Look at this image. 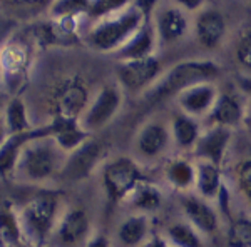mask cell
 Returning <instances> with one entry per match:
<instances>
[{
	"label": "cell",
	"mask_w": 251,
	"mask_h": 247,
	"mask_svg": "<svg viewBox=\"0 0 251 247\" xmlns=\"http://www.w3.org/2000/svg\"><path fill=\"white\" fill-rule=\"evenodd\" d=\"M220 74L221 67L213 60H186V62L176 64L146 94V100L157 104L198 84L213 82L220 77Z\"/></svg>",
	"instance_id": "1"
},
{
	"label": "cell",
	"mask_w": 251,
	"mask_h": 247,
	"mask_svg": "<svg viewBox=\"0 0 251 247\" xmlns=\"http://www.w3.org/2000/svg\"><path fill=\"white\" fill-rule=\"evenodd\" d=\"M144 22V15L134 5H129L117 14L97 20L94 29L89 32L87 42L94 50L117 52L141 29Z\"/></svg>",
	"instance_id": "2"
},
{
	"label": "cell",
	"mask_w": 251,
	"mask_h": 247,
	"mask_svg": "<svg viewBox=\"0 0 251 247\" xmlns=\"http://www.w3.org/2000/svg\"><path fill=\"white\" fill-rule=\"evenodd\" d=\"M59 196L40 192L24 205L19 214L22 236L34 247H44L57 225Z\"/></svg>",
	"instance_id": "3"
},
{
	"label": "cell",
	"mask_w": 251,
	"mask_h": 247,
	"mask_svg": "<svg viewBox=\"0 0 251 247\" xmlns=\"http://www.w3.org/2000/svg\"><path fill=\"white\" fill-rule=\"evenodd\" d=\"M146 179L143 169L131 157H117L102 167V187L107 204L117 205L132 196V192Z\"/></svg>",
	"instance_id": "4"
},
{
	"label": "cell",
	"mask_w": 251,
	"mask_h": 247,
	"mask_svg": "<svg viewBox=\"0 0 251 247\" xmlns=\"http://www.w3.org/2000/svg\"><path fill=\"white\" fill-rule=\"evenodd\" d=\"M59 151L60 149L50 139L32 140L20 154L17 169L24 174V177H27L32 182L50 179L62 167Z\"/></svg>",
	"instance_id": "5"
},
{
	"label": "cell",
	"mask_w": 251,
	"mask_h": 247,
	"mask_svg": "<svg viewBox=\"0 0 251 247\" xmlns=\"http://www.w3.org/2000/svg\"><path fill=\"white\" fill-rule=\"evenodd\" d=\"M109 147L102 140L87 139L75 151L69 152L66 162L60 167V174L71 182H79L91 177L100 162L107 157Z\"/></svg>",
	"instance_id": "6"
},
{
	"label": "cell",
	"mask_w": 251,
	"mask_h": 247,
	"mask_svg": "<svg viewBox=\"0 0 251 247\" xmlns=\"http://www.w3.org/2000/svg\"><path fill=\"white\" fill-rule=\"evenodd\" d=\"M121 104H123V94L119 89L116 86H104L80 115V127L89 134L106 127L119 112Z\"/></svg>",
	"instance_id": "7"
},
{
	"label": "cell",
	"mask_w": 251,
	"mask_h": 247,
	"mask_svg": "<svg viewBox=\"0 0 251 247\" xmlns=\"http://www.w3.org/2000/svg\"><path fill=\"white\" fill-rule=\"evenodd\" d=\"M30 67V50L27 44L12 40L0 50V79L9 90L15 92L25 82Z\"/></svg>",
	"instance_id": "8"
},
{
	"label": "cell",
	"mask_w": 251,
	"mask_h": 247,
	"mask_svg": "<svg viewBox=\"0 0 251 247\" xmlns=\"http://www.w3.org/2000/svg\"><path fill=\"white\" fill-rule=\"evenodd\" d=\"M161 64L154 55L136 60H124L117 66L119 84L129 92H139L149 87L157 79Z\"/></svg>",
	"instance_id": "9"
},
{
	"label": "cell",
	"mask_w": 251,
	"mask_h": 247,
	"mask_svg": "<svg viewBox=\"0 0 251 247\" xmlns=\"http://www.w3.org/2000/svg\"><path fill=\"white\" fill-rule=\"evenodd\" d=\"M40 139H50V131L47 124L42 127H34L29 132L14 134L7 137L5 142L0 145V179L9 180L17 171V164L24 147L32 140Z\"/></svg>",
	"instance_id": "10"
},
{
	"label": "cell",
	"mask_w": 251,
	"mask_h": 247,
	"mask_svg": "<svg viewBox=\"0 0 251 247\" xmlns=\"http://www.w3.org/2000/svg\"><path fill=\"white\" fill-rule=\"evenodd\" d=\"M89 105L87 87L80 80H67L57 90L54 100V119L60 120H75L79 122L80 115Z\"/></svg>",
	"instance_id": "11"
},
{
	"label": "cell",
	"mask_w": 251,
	"mask_h": 247,
	"mask_svg": "<svg viewBox=\"0 0 251 247\" xmlns=\"http://www.w3.org/2000/svg\"><path fill=\"white\" fill-rule=\"evenodd\" d=\"M231 142V129L213 125L209 131L200 135L196 145L193 147L194 156L200 160L211 162V164L221 167L225 162L226 151Z\"/></svg>",
	"instance_id": "12"
},
{
	"label": "cell",
	"mask_w": 251,
	"mask_h": 247,
	"mask_svg": "<svg viewBox=\"0 0 251 247\" xmlns=\"http://www.w3.org/2000/svg\"><path fill=\"white\" fill-rule=\"evenodd\" d=\"M216 97L218 90L211 82L198 84V86H193L177 94V104L186 115L201 117L211 111Z\"/></svg>",
	"instance_id": "13"
},
{
	"label": "cell",
	"mask_w": 251,
	"mask_h": 247,
	"mask_svg": "<svg viewBox=\"0 0 251 247\" xmlns=\"http://www.w3.org/2000/svg\"><path fill=\"white\" fill-rule=\"evenodd\" d=\"M181 205L189 224L196 230L204 234H213L214 230H218V214L206 199L188 194L181 199Z\"/></svg>",
	"instance_id": "14"
},
{
	"label": "cell",
	"mask_w": 251,
	"mask_h": 247,
	"mask_svg": "<svg viewBox=\"0 0 251 247\" xmlns=\"http://www.w3.org/2000/svg\"><path fill=\"white\" fill-rule=\"evenodd\" d=\"M89 229H91V224H89V216L86 210L80 207H72L57 222L55 236L62 244L75 246L82 239H86Z\"/></svg>",
	"instance_id": "15"
},
{
	"label": "cell",
	"mask_w": 251,
	"mask_h": 247,
	"mask_svg": "<svg viewBox=\"0 0 251 247\" xmlns=\"http://www.w3.org/2000/svg\"><path fill=\"white\" fill-rule=\"evenodd\" d=\"M156 37L157 35L154 25L151 23V20H146L143 25H141V29L116 52V57L121 62L151 57L156 47Z\"/></svg>",
	"instance_id": "16"
},
{
	"label": "cell",
	"mask_w": 251,
	"mask_h": 247,
	"mask_svg": "<svg viewBox=\"0 0 251 247\" xmlns=\"http://www.w3.org/2000/svg\"><path fill=\"white\" fill-rule=\"evenodd\" d=\"M47 125L49 131H50V140L60 151L67 154L75 151L79 145H82L87 139H91V134L84 131L80 124L75 122V120H60L52 117V120Z\"/></svg>",
	"instance_id": "17"
},
{
	"label": "cell",
	"mask_w": 251,
	"mask_h": 247,
	"mask_svg": "<svg viewBox=\"0 0 251 247\" xmlns=\"http://www.w3.org/2000/svg\"><path fill=\"white\" fill-rule=\"evenodd\" d=\"M196 37L198 42L206 48H216L221 44L226 32V20L220 10H203L196 19Z\"/></svg>",
	"instance_id": "18"
},
{
	"label": "cell",
	"mask_w": 251,
	"mask_h": 247,
	"mask_svg": "<svg viewBox=\"0 0 251 247\" xmlns=\"http://www.w3.org/2000/svg\"><path fill=\"white\" fill-rule=\"evenodd\" d=\"M245 111L241 102L231 94H218L211 111L208 112V119L213 125L220 127H236L243 122Z\"/></svg>",
	"instance_id": "19"
},
{
	"label": "cell",
	"mask_w": 251,
	"mask_h": 247,
	"mask_svg": "<svg viewBox=\"0 0 251 247\" xmlns=\"http://www.w3.org/2000/svg\"><path fill=\"white\" fill-rule=\"evenodd\" d=\"M137 151L144 157H157L166 151L169 144V132L163 124L149 122L141 129L137 135Z\"/></svg>",
	"instance_id": "20"
},
{
	"label": "cell",
	"mask_w": 251,
	"mask_h": 247,
	"mask_svg": "<svg viewBox=\"0 0 251 247\" xmlns=\"http://www.w3.org/2000/svg\"><path fill=\"white\" fill-rule=\"evenodd\" d=\"M194 167H196L194 187H196L200 197H203L206 201L216 199L223 187L221 167H218V165L206 160H200Z\"/></svg>",
	"instance_id": "21"
},
{
	"label": "cell",
	"mask_w": 251,
	"mask_h": 247,
	"mask_svg": "<svg viewBox=\"0 0 251 247\" xmlns=\"http://www.w3.org/2000/svg\"><path fill=\"white\" fill-rule=\"evenodd\" d=\"M154 29L156 35L161 39V42L171 44L184 35L186 29H188V20H186L183 12L176 9V7H173V9H166L159 15Z\"/></svg>",
	"instance_id": "22"
},
{
	"label": "cell",
	"mask_w": 251,
	"mask_h": 247,
	"mask_svg": "<svg viewBox=\"0 0 251 247\" xmlns=\"http://www.w3.org/2000/svg\"><path fill=\"white\" fill-rule=\"evenodd\" d=\"M22 237L19 214L9 201H3L0 204V241L5 247H15L20 244Z\"/></svg>",
	"instance_id": "23"
},
{
	"label": "cell",
	"mask_w": 251,
	"mask_h": 247,
	"mask_svg": "<svg viewBox=\"0 0 251 247\" xmlns=\"http://www.w3.org/2000/svg\"><path fill=\"white\" fill-rule=\"evenodd\" d=\"M148 232L149 224L146 216H129L117 229V237L121 244L126 247H137L146 241Z\"/></svg>",
	"instance_id": "24"
},
{
	"label": "cell",
	"mask_w": 251,
	"mask_h": 247,
	"mask_svg": "<svg viewBox=\"0 0 251 247\" xmlns=\"http://www.w3.org/2000/svg\"><path fill=\"white\" fill-rule=\"evenodd\" d=\"M3 124H5L7 134L14 135V134L29 132L34 129L30 124L29 115H27V107L20 97H14L5 107V115H3Z\"/></svg>",
	"instance_id": "25"
},
{
	"label": "cell",
	"mask_w": 251,
	"mask_h": 247,
	"mask_svg": "<svg viewBox=\"0 0 251 247\" xmlns=\"http://www.w3.org/2000/svg\"><path fill=\"white\" fill-rule=\"evenodd\" d=\"M194 177H196V167L186 159H174L166 167V179L177 190L194 187Z\"/></svg>",
	"instance_id": "26"
},
{
	"label": "cell",
	"mask_w": 251,
	"mask_h": 247,
	"mask_svg": "<svg viewBox=\"0 0 251 247\" xmlns=\"http://www.w3.org/2000/svg\"><path fill=\"white\" fill-rule=\"evenodd\" d=\"M200 125L194 120V117L189 115H177L173 120V137L174 142L177 144V147L184 149H193L196 145L198 139H200Z\"/></svg>",
	"instance_id": "27"
},
{
	"label": "cell",
	"mask_w": 251,
	"mask_h": 247,
	"mask_svg": "<svg viewBox=\"0 0 251 247\" xmlns=\"http://www.w3.org/2000/svg\"><path fill=\"white\" fill-rule=\"evenodd\" d=\"M129 199H131V204L136 209L143 210V212H154L163 204V194L154 184H151L149 180H144L143 184L137 185Z\"/></svg>",
	"instance_id": "28"
},
{
	"label": "cell",
	"mask_w": 251,
	"mask_h": 247,
	"mask_svg": "<svg viewBox=\"0 0 251 247\" xmlns=\"http://www.w3.org/2000/svg\"><path fill=\"white\" fill-rule=\"evenodd\" d=\"M168 239L174 247H203L198 230L191 224H184V222L169 225Z\"/></svg>",
	"instance_id": "29"
},
{
	"label": "cell",
	"mask_w": 251,
	"mask_h": 247,
	"mask_svg": "<svg viewBox=\"0 0 251 247\" xmlns=\"http://www.w3.org/2000/svg\"><path fill=\"white\" fill-rule=\"evenodd\" d=\"M226 242L229 247H251V217L233 219Z\"/></svg>",
	"instance_id": "30"
},
{
	"label": "cell",
	"mask_w": 251,
	"mask_h": 247,
	"mask_svg": "<svg viewBox=\"0 0 251 247\" xmlns=\"http://www.w3.org/2000/svg\"><path fill=\"white\" fill-rule=\"evenodd\" d=\"M91 0H54L50 7V17H82L87 15Z\"/></svg>",
	"instance_id": "31"
},
{
	"label": "cell",
	"mask_w": 251,
	"mask_h": 247,
	"mask_svg": "<svg viewBox=\"0 0 251 247\" xmlns=\"http://www.w3.org/2000/svg\"><path fill=\"white\" fill-rule=\"evenodd\" d=\"M129 5H132V0H91L87 15L91 19H96L97 22V20L127 9Z\"/></svg>",
	"instance_id": "32"
},
{
	"label": "cell",
	"mask_w": 251,
	"mask_h": 247,
	"mask_svg": "<svg viewBox=\"0 0 251 247\" xmlns=\"http://www.w3.org/2000/svg\"><path fill=\"white\" fill-rule=\"evenodd\" d=\"M236 180L238 187L251 204V159H246L236 165Z\"/></svg>",
	"instance_id": "33"
},
{
	"label": "cell",
	"mask_w": 251,
	"mask_h": 247,
	"mask_svg": "<svg viewBox=\"0 0 251 247\" xmlns=\"http://www.w3.org/2000/svg\"><path fill=\"white\" fill-rule=\"evenodd\" d=\"M236 59L243 67L251 70V30L245 32L236 44Z\"/></svg>",
	"instance_id": "34"
},
{
	"label": "cell",
	"mask_w": 251,
	"mask_h": 247,
	"mask_svg": "<svg viewBox=\"0 0 251 247\" xmlns=\"http://www.w3.org/2000/svg\"><path fill=\"white\" fill-rule=\"evenodd\" d=\"M156 2L157 0H132V5L144 15L146 20H151V14L154 10Z\"/></svg>",
	"instance_id": "35"
},
{
	"label": "cell",
	"mask_w": 251,
	"mask_h": 247,
	"mask_svg": "<svg viewBox=\"0 0 251 247\" xmlns=\"http://www.w3.org/2000/svg\"><path fill=\"white\" fill-rule=\"evenodd\" d=\"M86 247H111V241L104 234H96L87 241Z\"/></svg>",
	"instance_id": "36"
},
{
	"label": "cell",
	"mask_w": 251,
	"mask_h": 247,
	"mask_svg": "<svg viewBox=\"0 0 251 247\" xmlns=\"http://www.w3.org/2000/svg\"><path fill=\"white\" fill-rule=\"evenodd\" d=\"M143 247H174V246H173L169 241H166V239H163V237L152 236L148 242H144Z\"/></svg>",
	"instance_id": "37"
},
{
	"label": "cell",
	"mask_w": 251,
	"mask_h": 247,
	"mask_svg": "<svg viewBox=\"0 0 251 247\" xmlns=\"http://www.w3.org/2000/svg\"><path fill=\"white\" fill-rule=\"evenodd\" d=\"M176 2L179 3L183 9L189 10V12H194V10H198L201 5H203L204 0H176Z\"/></svg>",
	"instance_id": "38"
},
{
	"label": "cell",
	"mask_w": 251,
	"mask_h": 247,
	"mask_svg": "<svg viewBox=\"0 0 251 247\" xmlns=\"http://www.w3.org/2000/svg\"><path fill=\"white\" fill-rule=\"evenodd\" d=\"M243 124L248 129V132L251 134V104L248 105V109L245 111V115H243Z\"/></svg>",
	"instance_id": "39"
},
{
	"label": "cell",
	"mask_w": 251,
	"mask_h": 247,
	"mask_svg": "<svg viewBox=\"0 0 251 247\" xmlns=\"http://www.w3.org/2000/svg\"><path fill=\"white\" fill-rule=\"evenodd\" d=\"M9 137L7 134V129H5V124H3V119H0V145L5 142V139Z\"/></svg>",
	"instance_id": "40"
},
{
	"label": "cell",
	"mask_w": 251,
	"mask_h": 247,
	"mask_svg": "<svg viewBox=\"0 0 251 247\" xmlns=\"http://www.w3.org/2000/svg\"><path fill=\"white\" fill-rule=\"evenodd\" d=\"M240 86L243 87L245 92H250L251 94V79H240Z\"/></svg>",
	"instance_id": "41"
},
{
	"label": "cell",
	"mask_w": 251,
	"mask_h": 247,
	"mask_svg": "<svg viewBox=\"0 0 251 247\" xmlns=\"http://www.w3.org/2000/svg\"><path fill=\"white\" fill-rule=\"evenodd\" d=\"M15 3H34V2H39V0H12Z\"/></svg>",
	"instance_id": "42"
},
{
	"label": "cell",
	"mask_w": 251,
	"mask_h": 247,
	"mask_svg": "<svg viewBox=\"0 0 251 247\" xmlns=\"http://www.w3.org/2000/svg\"><path fill=\"white\" fill-rule=\"evenodd\" d=\"M0 247H5V246H3V242H2V241H0Z\"/></svg>",
	"instance_id": "43"
}]
</instances>
